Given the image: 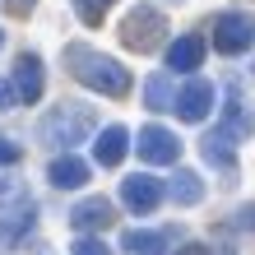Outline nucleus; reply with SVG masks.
<instances>
[{
    "label": "nucleus",
    "mask_w": 255,
    "mask_h": 255,
    "mask_svg": "<svg viewBox=\"0 0 255 255\" xmlns=\"http://www.w3.org/2000/svg\"><path fill=\"white\" fill-rule=\"evenodd\" d=\"M162 195H172V204L190 209V204H200V200H204V181H200V172L176 167V176H172L167 186H162Z\"/></svg>",
    "instance_id": "nucleus-16"
},
{
    "label": "nucleus",
    "mask_w": 255,
    "mask_h": 255,
    "mask_svg": "<svg viewBox=\"0 0 255 255\" xmlns=\"http://www.w3.org/2000/svg\"><path fill=\"white\" fill-rule=\"evenodd\" d=\"M0 5H5V9L14 14V19H28V14L37 9V0H0Z\"/></svg>",
    "instance_id": "nucleus-23"
},
{
    "label": "nucleus",
    "mask_w": 255,
    "mask_h": 255,
    "mask_svg": "<svg viewBox=\"0 0 255 255\" xmlns=\"http://www.w3.org/2000/svg\"><path fill=\"white\" fill-rule=\"evenodd\" d=\"M14 102H19V98H14V84H9V79H0V112H9Z\"/></svg>",
    "instance_id": "nucleus-24"
},
{
    "label": "nucleus",
    "mask_w": 255,
    "mask_h": 255,
    "mask_svg": "<svg viewBox=\"0 0 255 255\" xmlns=\"http://www.w3.org/2000/svg\"><path fill=\"white\" fill-rule=\"evenodd\" d=\"M218 130L228 134L232 144H246L251 134H255V116L246 112L242 88H237V84H228V93H223V116H218Z\"/></svg>",
    "instance_id": "nucleus-9"
},
{
    "label": "nucleus",
    "mask_w": 255,
    "mask_h": 255,
    "mask_svg": "<svg viewBox=\"0 0 255 255\" xmlns=\"http://www.w3.org/2000/svg\"><path fill=\"white\" fill-rule=\"evenodd\" d=\"M144 102H148V107H153V112H172V102H176V88H172V74H148V79H144Z\"/></svg>",
    "instance_id": "nucleus-18"
},
{
    "label": "nucleus",
    "mask_w": 255,
    "mask_h": 255,
    "mask_svg": "<svg viewBox=\"0 0 255 255\" xmlns=\"http://www.w3.org/2000/svg\"><path fill=\"white\" fill-rule=\"evenodd\" d=\"M70 5H74V14H79V23L98 28V23H102V14H107L116 0H70Z\"/></svg>",
    "instance_id": "nucleus-19"
},
{
    "label": "nucleus",
    "mask_w": 255,
    "mask_h": 255,
    "mask_svg": "<svg viewBox=\"0 0 255 255\" xmlns=\"http://www.w3.org/2000/svg\"><path fill=\"white\" fill-rule=\"evenodd\" d=\"M23 158V148L14 144V139H5V134H0V167H9V162H19Z\"/></svg>",
    "instance_id": "nucleus-22"
},
{
    "label": "nucleus",
    "mask_w": 255,
    "mask_h": 255,
    "mask_svg": "<svg viewBox=\"0 0 255 255\" xmlns=\"http://www.w3.org/2000/svg\"><path fill=\"white\" fill-rule=\"evenodd\" d=\"M33 218H37V204L33 195H9V204L0 209V246H19L28 232H33Z\"/></svg>",
    "instance_id": "nucleus-7"
},
{
    "label": "nucleus",
    "mask_w": 255,
    "mask_h": 255,
    "mask_svg": "<svg viewBox=\"0 0 255 255\" xmlns=\"http://www.w3.org/2000/svg\"><path fill=\"white\" fill-rule=\"evenodd\" d=\"M214 102H218V88L209 84V79H200V74H190V79L176 88V102H172V112L181 116V121H190V126H200L209 112H214Z\"/></svg>",
    "instance_id": "nucleus-6"
},
{
    "label": "nucleus",
    "mask_w": 255,
    "mask_h": 255,
    "mask_svg": "<svg viewBox=\"0 0 255 255\" xmlns=\"http://www.w3.org/2000/svg\"><path fill=\"white\" fill-rule=\"evenodd\" d=\"M176 255H214V251H209V246H200V242H190V246H181Z\"/></svg>",
    "instance_id": "nucleus-26"
},
{
    "label": "nucleus",
    "mask_w": 255,
    "mask_h": 255,
    "mask_svg": "<svg viewBox=\"0 0 255 255\" xmlns=\"http://www.w3.org/2000/svg\"><path fill=\"white\" fill-rule=\"evenodd\" d=\"M200 153H204V162H209V167L223 176V186H237V144H232L218 126H214V130H204Z\"/></svg>",
    "instance_id": "nucleus-10"
},
{
    "label": "nucleus",
    "mask_w": 255,
    "mask_h": 255,
    "mask_svg": "<svg viewBox=\"0 0 255 255\" xmlns=\"http://www.w3.org/2000/svg\"><path fill=\"white\" fill-rule=\"evenodd\" d=\"M47 181H51L56 190H79V186L88 181V162H84L79 153H56L51 167H47Z\"/></svg>",
    "instance_id": "nucleus-14"
},
{
    "label": "nucleus",
    "mask_w": 255,
    "mask_h": 255,
    "mask_svg": "<svg viewBox=\"0 0 255 255\" xmlns=\"http://www.w3.org/2000/svg\"><path fill=\"white\" fill-rule=\"evenodd\" d=\"M204 42H214V51H223V56H246L255 47V14L251 9H223V14H214Z\"/></svg>",
    "instance_id": "nucleus-3"
},
{
    "label": "nucleus",
    "mask_w": 255,
    "mask_h": 255,
    "mask_svg": "<svg viewBox=\"0 0 255 255\" xmlns=\"http://www.w3.org/2000/svg\"><path fill=\"white\" fill-rule=\"evenodd\" d=\"M130 153V130L126 126H107L93 144V162L98 167H121V158Z\"/></svg>",
    "instance_id": "nucleus-15"
},
{
    "label": "nucleus",
    "mask_w": 255,
    "mask_h": 255,
    "mask_svg": "<svg viewBox=\"0 0 255 255\" xmlns=\"http://www.w3.org/2000/svg\"><path fill=\"white\" fill-rule=\"evenodd\" d=\"M232 228L237 232H255V204H242V209H237V214H232Z\"/></svg>",
    "instance_id": "nucleus-21"
},
{
    "label": "nucleus",
    "mask_w": 255,
    "mask_h": 255,
    "mask_svg": "<svg viewBox=\"0 0 255 255\" xmlns=\"http://www.w3.org/2000/svg\"><path fill=\"white\" fill-rule=\"evenodd\" d=\"M98 130V116L93 107H84V102H61V107H51L47 116H42V144H51L56 153H74V144H84L88 134Z\"/></svg>",
    "instance_id": "nucleus-2"
},
{
    "label": "nucleus",
    "mask_w": 255,
    "mask_h": 255,
    "mask_svg": "<svg viewBox=\"0 0 255 255\" xmlns=\"http://www.w3.org/2000/svg\"><path fill=\"white\" fill-rule=\"evenodd\" d=\"M167 237H172V232L134 228V232H126V237H121V251H130V255H162V251H167Z\"/></svg>",
    "instance_id": "nucleus-17"
},
{
    "label": "nucleus",
    "mask_w": 255,
    "mask_h": 255,
    "mask_svg": "<svg viewBox=\"0 0 255 255\" xmlns=\"http://www.w3.org/2000/svg\"><path fill=\"white\" fill-rule=\"evenodd\" d=\"M130 148L139 153V162H148V167H172V162L181 158V139H176L167 126H144Z\"/></svg>",
    "instance_id": "nucleus-5"
},
{
    "label": "nucleus",
    "mask_w": 255,
    "mask_h": 255,
    "mask_svg": "<svg viewBox=\"0 0 255 255\" xmlns=\"http://www.w3.org/2000/svg\"><path fill=\"white\" fill-rule=\"evenodd\" d=\"M251 70H255V65H251Z\"/></svg>",
    "instance_id": "nucleus-28"
},
{
    "label": "nucleus",
    "mask_w": 255,
    "mask_h": 255,
    "mask_svg": "<svg viewBox=\"0 0 255 255\" xmlns=\"http://www.w3.org/2000/svg\"><path fill=\"white\" fill-rule=\"evenodd\" d=\"M116 218V204L107 200V195H88V200H79L70 209V228L88 237V232H98V228H107V223Z\"/></svg>",
    "instance_id": "nucleus-11"
},
{
    "label": "nucleus",
    "mask_w": 255,
    "mask_h": 255,
    "mask_svg": "<svg viewBox=\"0 0 255 255\" xmlns=\"http://www.w3.org/2000/svg\"><path fill=\"white\" fill-rule=\"evenodd\" d=\"M61 61H65V70L84 88H93V93H102V98H126L130 93V70L121 61H112V56L84 47V42H70V47L61 51Z\"/></svg>",
    "instance_id": "nucleus-1"
},
{
    "label": "nucleus",
    "mask_w": 255,
    "mask_h": 255,
    "mask_svg": "<svg viewBox=\"0 0 255 255\" xmlns=\"http://www.w3.org/2000/svg\"><path fill=\"white\" fill-rule=\"evenodd\" d=\"M9 195H19V186H14V181H9V176H5V172H0V200H9Z\"/></svg>",
    "instance_id": "nucleus-25"
},
{
    "label": "nucleus",
    "mask_w": 255,
    "mask_h": 255,
    "mask_svg": "<svg viewBox=\"0 0 255 255\" xmlns=\"http://www.w3.org/2000/svg\"><path fill=\"white\" fill-rule=\"evenodd\" d=\"M0 47H5V33H0Z\"/></svg>",
    "instance_id": "nucleus-27"
},
{
    "label": "nucleus",
    "mask_w": 255,
    "mask_h": 255,
    "mask_svg": "<svg viewBox=\"0 0 255 255\" xmlns=\"http://www.w3.org/2000/svg\"><path fill=\"white\" fill-rule=\"evenodd\" d=\"M70 255H112V251H107L102 237H74V251Z\"/></svg>",
    "instance_id": "nucleus-20"
},
{
    "label": "nucleus",
    "mask_w": 255,
    "mask_h": 255,
    "mask_svg": "<svg viewBox=\"0 0 255 255\" xmlns=\"http://www.w3.org/2000/svg\"><path fill=\"white\" fill-rule=\"evenodd\" d=\"M204 51H209V42L200 37V33H181L167 47V70H176V74H195L204 65Z\"/></svg>",
    "instance_id": "nucleus-13"
},
{
    "label": "nucleus",
    "mask_w": 255,
    "mask_h": 255,
    "mask_svg": "<svg viewBox=\"0 0 255 255\" xmlns=\"http://www.w3.org/2000/svg\"><path fill=\"white\" fill-rule=\"evenodd\" d=\"M162 33H167V19H162L158 5H134L121 19V42H126L130 51H139V56L158 51L162 47Z\"/></svg>",
    "instance_id": "nucleus-4"
},
{
    "label": "nucleus",
    "mask_w": 255,
    "mask_h": 255,
    "mask_svg": "<svg viewBox=\"0 0 255 255\" xmlns=\"http://www.w3.org/2000/svg\"><path fill=\"white\" fill-rule=\"evenodd\" d=\"M9 84H14V98L33 107V102L42 98V88H47V84H42V56L37 51H23L19 61H14V79Z\"/></svg>",
    "instance_id": "nucleus-12"
},
{
    "label": "nucleus",
    "mask_w": 255,
    "mask_h": 255,
    "mask_svg": "<svg viewBox=\"0 0 255 255\" xmlns=\"http://www.w3.org/2000/svg\"><path fill=\"white\" fill-rule=\"evenodd\" d=\"M121 204L130 209V214L148 218V214H153V209L162 204V181H158V176H148V172L126 176V181H121Z\"/></svg>",
    "instance_id": "nucleus-8"
}]
</instances>
